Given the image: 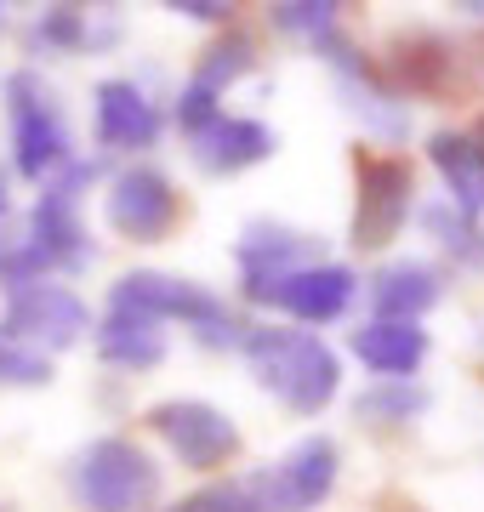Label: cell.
Masks as SVG:
<instances>
[{
  "mask_svg": "<svg viewBox=\"0 0 484 512\" xmlns=\"http://www.w3.org/2000/svg\"><path fill=\"white\" fill-rule=\"evenodd\" d=\"M245 359H251V376H257L285 410L297 416H319L325 404L336 399V382H342V365L336 353L319 342L314 330H280V325H257L245 330Z\"/></svg>",
  "mask_w": 484,
  "mask_h": 512,
  "instance_id": "obj_1",
  "label": "cell"
},
{
  "mask_svg": "<svg viewBox=\"0 0 484 512\" xmlns=\"http://www.w3.org/2000/svg\"><path fill=\"white\" fill-rule=\"evenodd\" d=\"M109 308L114 313H143V319H183L194 336H200L205 348H234L245 342V325L234 319L223 296H211L205 285H188L177 274H154V268H137V274L114 279L109 291Z\"/></svg>",
  "mask_w": 484,
  "mask_h": 512,
  "instance_id": "obj_2",
  "label": "cell"
},
{
  "mask_svg": "<svg viewBox=\"0 0 484 512\" xmlns=\"http://www.w3.org/2000/svg\"><path fill=\"white\" fill-rule=\"evenodd\" d=\"M75 501L86 512H154L160 467L131 439H92L75 456Z\"/></svg>",
  "mask_w": 484,
  "mask_h": 512,
  "instance_id": "obj_3",
  "label": "cell"
},
{
  "mask_svg": "<svg viewBox=\"0 0 484 512\" xmlns=\"http://www.w3.org/2000/svg\"><path fill=\"white\" fill-rule=\"evenodd\" d=\"M0 92H6V114H12V165H18V177L40 183V177L63 171L69 165V126H63L52 92L29 69L6 74Z\"/></svg>",
  "mask_w": 484,
  "mask_h": 512,
  "instance_id": "obj_4",
  "label": "cell"
},
{
  "mask_svg": "<svg viewBox=\"0 0 484 512\" xmlns=\"http://www.w3.org/2000/svg\"><path fill=\"white\" fill-rule=\"evenodd\" d=\"M97 183V160H69L57 177H46L35 211H29V239L40 245V256L52 268H86L92 245L80 228V194Z\"/></svg>",
  "mask_w": 484,
  "mask_h": 512,
  "instance_id": "obj_5",
  "label": "cell"
},
{
  "mask_svg": "<svg viewBox=\"0 0 484 512\" xmlns=\"http://www.w3.org/2000/svg\"><path fill=\"white\" fill-rule=\"evenodd\" d=\"M354 296H359V279L342 262H308V268H291V274L245 279V302L285 308L302 325H331V319H342Z\"/></svg>",
  "mask_w": 484,
  "mask_h": 512,
  "instance_id": "obj_6",
  "label": "cell"
},
{
  "mask_svg": "<svg viewBox=\"0 0 484 512\" xmlns=\"http://www.w3.org/2000/svg\"><path fill=\"white\" fill-rule=\"evenodd\" d=\"M92 330V313L69 285H52V279H35V285H18L6 296V313H0V336L6 342H35L40 348H75L80 336Z\"/></svg>",
  "mask_w": 484,
  "mask_h": 512,
  "instance_id": "obj_7",
  "label": "cell"
},
{
  "mask_svg": "<svg viewBox=\"0 0 484 512\" xmlns=\"http://www.w3.org/2000/svg\"><path fill=\"white\" fill-rule=\"evenodd\" d=\"M149 427L171 444V456L194 467V473H211L223 461L240 456V427L205 399H166L149 410Z\"/></svg>",
  "mask_w": 484,
  "mask_h": 512,
  "instance_id": "obj_8",
  "label": "cell"
},
{
  "mask_svg": "<svg viewBox=\"0 0 484 512\" xmlns=\"http://www.w3.org/2000/svg\"><path fill=\"white\" fill-rule=\"evenodd\" d=\"M359 200H354V245L376 251L388 245L410 217V165L393 154H359Z\"/></svg>",
  "mask_w": 484,
  "mask_h": 512,
  "instance_id": "obj_9",
  "label": "cell"
},
{
  "mask_svg": "<svg viewBox=\"0 0 484 512\" xmlns=\"http://www.w3.org/2000/svg\"><path fill=\"white\" fill-rule=\"evenodd\" d=\"M336 467H342L336 444L314 433V439H302L285 461L251 473V484H257V495H262L268 512H314L319 501L336 490Z\"/></svg>",
  "mask_w": 484,
  "mask_h": 512,
  "instance_id": "obj_10",
  "label": "cell"
},
{
  "mask_svg": "<svg viewBox=\"0 0 484 512\" xmlns=\"http://www.w3.org/2000/svg\"><path fill=\"white\" fill-rule=\"evenodd\" d=\"M177 222V188H171L166 171L154 165H131L109 183V228L114 234L137 239V245H154V239L171 234Z\"/></svg>",
  "mask_w": 484,
  "mask_h": 512,
  "instance_id": "obj_11",
  "label": "cell"
},
{
  "mask_svg": "<svg viewBox=\"0 0 484 512\" xmlns=\"http://www.w3.org/2000/svg\"><path fill=\"white\" fill-rule=\"evenodd\" d=\"M92 126L103 148H154L160 143V109L149 103L143 86L131 80H103L92 92Z\"/></svg>",
  "mask_w": 484,
  "mask_h": 512,
  "instance_id": "obj_12",
  "label": "cell"
},
{
  "mask_svg": "<svg viewBox=\"0 0 484 512\" xmlns=\"http://www.w3.org/2000/svg\"><path fill=\"white\" fill-rule=\"evenodd\" d=\"M274 148H280L274 126L223 114L217 126H205L200 137H194V160H200L211 177H234V171H251V165H262L268 154H274Z\"/></svg>",
  "mask_w": 484,
  "mask_h": 512,
  "instance_id": "obj_13",
  "label": "cell"
},
{
  "mask_svg": "<svg viewBox=\"0 0 484 512\" xmlns=\"http://www.w3.org/2000/svg\"><path fill=\"white\" fill-rule=\"evenodd\" d=\"M354 359L376 370L382 382H410L422 359H428V330L422 325H393V319H371L354 330Z\"/></svg>",
  "mask_w": 484,
  "mask_h": 512,
  "instance_id": "obj_14",
  "label": "cell"
},
{
  "mask_svg": "<svg viewBox=\"0 0 484 512\" xmlns=\"http://www.w3.org/2000/svg\"><path fill=\"white\" fill-rule=\"evenodd\" d=\"M428 160L439 165V177L450 188V211H462L467 222L484 217V148L462 131H433Z\"/></svg>",
  "mask_w": 484,
  "mask_h": 512,
  "instance_id": "obj_15",
  "label": "cell"
},
{
  "mask_svg": "<svg viewBox=\"0 0 484 512\" xmlns=\"http://www.w3.org/2000/svg\"><path fill=\"white\" fill-rule=\"evenodd\" d=\"M240 256L245 279L257 274H291V268H308L319 262V234H297V228H285V222H251L234 245Z\"/></svg>",
  "mask_w": 484,
  "mask_h": 512,
  "instance_id": "obj_16",
  "label": "cell"
},
{
  "mask_svg": "<svg viewBox=\"0 0 484 512\" xmlns=\"http://www.w3.org/2000/svg\"><path fill=\"white\" fill-rule=\"evenodd\" d=\"M439 274L428 262H388L382 274L371 279V308L376 319H393V325H416L422 313L439 302Z\"/></svg>",
  "mask_w": 484,
  "mask_h": 512,
  "instance_id": "obj_17",
  "label": "cell"
},
{
  "mask_svg": "<svg viewBox=\"0 0 484 512\" xmlns=\"http://www.w3.org/2000/svg\"><path fill=\"white\" fill-rule=\"evenodd\" d=\"M92 342H97V359H103V365H120V370H154L166 359V336H160V325L143 319V313H114L109 308V319L92 325Z\"/></svg>",
  "mask_w": 484,
  "mask_h": 512,
  "instance_id": "obj_18",
  "label": "cell"
},
{
  "mask_svg": "<svg viewBox=\"0 0 484 512\" xmlns=\"http://www.w3.org/2000/svg\"><path fill=\"white\" fill-rule=\"evenodd\" d=\"M109 35H114V23L97 29L86 6H46L35 18V29H29V46L35 52H86V46H97Z\"/></svg>",
  "mask_w": 484,
  "mask_h": 512,
  "instance_id": "obj_19",
  "label": "cell"
},
{
  "mask_svg": "<svg viewBox=\"0 0 484 512\" xmlns=\"http://www.w3.org/2000/svg\"><path fill=\"white\" fill-rule=\"evenodd\" d=\"M428 410V387L416 382H376L354 399V421H371V427H399V421H416Z\"/></svg>",
  "mask_w": 484,
  "mask_h": 512,
  "instance_id": "obj_20",
  "label": "cell"
},
{
  "mask_svg": "<svg viewBox=\"0 0 484 512\" xmlns=\"http://www.w3.org/2000/svg\"><path fill=\"white\" fill-rule=\"evenodd\" d=\"M393 74H399V86L405 92H439L445 86V69H450V46L433 35H410L393 46Z\"/></svg>",
  "mask_w": 484,
  "mask_h": 512,
  "instance_id": "obj_21",
  "label": "cell"
},
{
  "mask_svg": "<svg viewBox=\"0 0 484 512\" xmlns=\"http://www.w3.org/2000/svg\"><path fill=\"white\" fill-rule=\"evenodd\" d=\"M257 69V46H251V35H223L211 52L200 57V69H194V86L200 92H211V97H223L240 74H251Z\"/></svg>",
  "mask_w": 484,
  "mask_h": 512,
  "instance_id": "obj_22",
  "label": "cell"
},
{
  "mask_svg": "<svg viewBox=\"0 0 484 512\" xmlns=\"http://www.w3.org/2000/svg\"><path fill=\"white\" fill-rule=\"evenodd\" d=\"M422 228H428V234L450 251V262H462V268H484V228H479V222H467L462 211H450V205H428V211H422Z\"/></svg>",
  "mask_w": 484,
  "mask_h": 512,
  "instance_id": "obj_23",
  "label": "cell"
},
{
  "mask_svg": "<svg viewBox=\"0 0 484 512\" xmlns=\"http://www.w3.org/2000/svg\"><path fill=\"white\" fill-rule=\"evenodd\" d=\"M268 18H274V29H285V35L319 46V40L336 35L342 6H336V0H280V6H268Z\"/></svg>",
  "mask_w": 484,
  "mask_h": 512,
  "instance_id": "obj_24",
  "label": "cell"
},
{
  "mask_svg": "<svg viewBox=\"0 0 484 512\" xmlns=\"http://www.w3.org/2000/svg\"><path fill=\"white\" fill-rule=\"evenodd\" d=\"M166 512H268V507H262V495L251 478H223V484H205V490L183 495Z\"/></svg>",
  "mask_w": 484,
  "mask_h": 512,
  "instance_id": "obj_25",
  "label": "cell"
},
{
  "mask_svg": "<svg viewBox=\"0 0 484 512\" xmlns=\"http://www.w3.org/2000/svg\"><path fill=\"white\" fill-rule=\"evenodd\" d=\"M46 268H52V262L40 256V245H35L29 234L0 239V285H6V291H18V285H35Z\"/></svg>",
  "mask_w": 484,
  "mask_h": 512,
  "instance_id": "obj_26",
  "label": "cell"
},
{
  "mask_svg": "<svg viewBox=\"0 0 484 512\" xmlns=\"http://www.w3.org/2000/svg\"><path fill=\"white\" fill-rule=\"evenodd\" d=\"M0 382L6 387H46L52 382V359L35 348H23V342H6L0 336Z\"/></svg>",
  "mask_w": 484,
  "mask_h": 512,
  "instance_id": "obj_27",
  "label": "cell"
},
{
  "mask_svg": "<svg viewBox=\"0 0 484 512\" xmlns=\"http://www.w3.org/2000/svg\"><path fill=\"white\" fill-rule=\"evenodd\" d=\"M171 12H183V18H194V23H228V0H171Z\"/></svg>",
  "mask_w": 484,
  "mask_h": 512,
  "instance_id": "obj_28",
  "label": "cell"
},
{
  "mask_svg": "<svg viewBox=\"0 0 484 512\" xmlns=\"http://www.w3.org/2000/svg\"><path fill=\"white\" fill-rule=\"evenodd\" d=\"M0 217H6V177H0Z\"/></svg>",
  "mask_w": 484,
  "mask_h": 512,
  "instance_id": "obj_29",
  "label": "cell"
},
{
  "mask_svg": "<svg viewBox=\"0 0 484 512\" xmlns=\"http://www.w3.org/2000/svg\"><path fill=\"white\" fill-rule=\"evenodd\" d=\"M0 512H12V507H0Z\"/></svg>",
  "mask_w": 484,
  "mask_h": 512,
  "instance_id": "obj_30",
  "label": "cell"
}]
</instances>
